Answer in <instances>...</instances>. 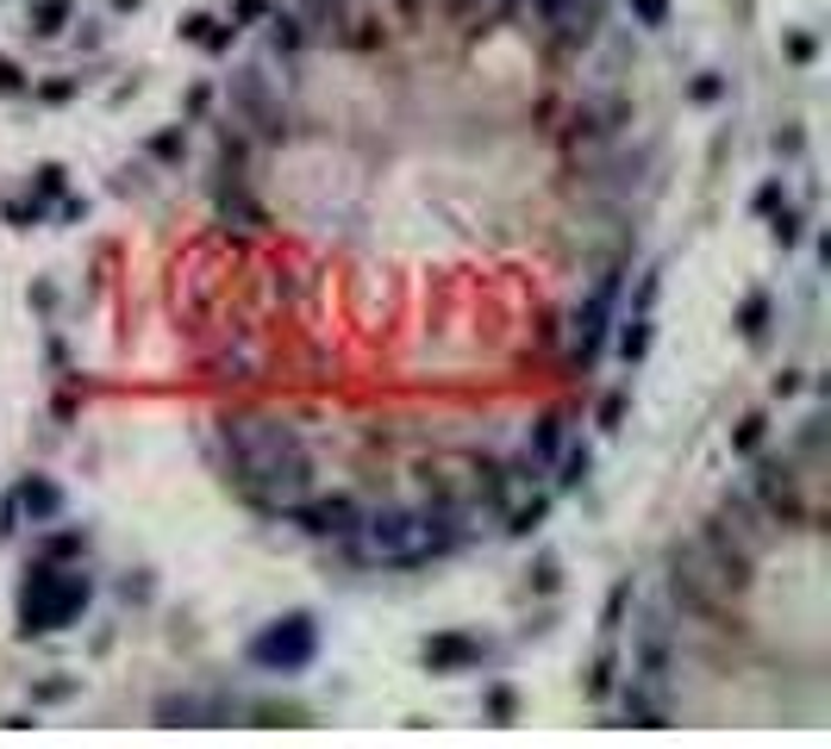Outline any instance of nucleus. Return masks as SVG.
<instances>
[{
	"mask_svg": "<svg viewBox=\"0 0 831 749\" xmlns=\"http://www.w3.org/2000/svg\"><path fill=\"white\" fill-rule=\"evenodd\" d=\"M226 469H232L238 494L251 499L256 513H294L313 487V456L300 431L270 412H238L226 419Z\"/></svg>",
	"mask_w": 831,
	"mask_h": 749,
	"instance_id": "1",
	"label": "nucleus"
},
{
	"mask_svg": "<svg viewBox=\"0 0 831 749\" xmlns=\"http://www.w3.org/2000/svg\"><path fill=\"white\" fill-rule=\"evenodd\" d=\"M763 326H769V300L751 294V300H744V338H763Z\"/></svg>",
	"mask_w": 831,
	"mask_h": 749,
	"instance_id": "22",
	"label": "nucleus"
},
{
	"mask_svg": "<svg viewBox=\"0 0 831 749\" xmlns=\"http://www.w3.org/2000/svg\"><path fill=\"white\" fill-rule=\"evenodd\" d=\"M288 519L300 525L307 538H350L357 519H363V506H357L350 494H319V499H300Z\"/></svg>",
	"mask_w": 831,
	"mask_h": 749,
	"instance_id": "9",
	"label": "nucleus"
},
{
	"mask_svg": "<svg viewBox=\"0 0 831 749\" xmlns=\"http://www.w3.org/2000/svg\"><path fill=\"white\" fill-rule=\"evenodd\" d=\"M520 7H525V0H501V13H520Z\"/></svg>",
	"mask_w": 831,
	"mask_h": 749,
	"instance_id": "30",
	"label": "nucleus"
},
{
	"mask_svg": "<svg viewBox=\"0 0 831 749\" xmlns=\"http://www.w3.org/2000/svg\"><path fill=\"white\" fill-rule=\"evenodd\" d=\"M232 113L244 119L251 132H263V137L288 132V107H282V95L270 88L263 69H238V76H232Z\"/></svg>",
	"mask_w": 831,
	"mask_h": 749,
	"instance_id": "7",
	"label": "nucleus"
},
{
	"mask_svg": "<svg viewBox=\"0 0 831 749\" xmlns=\"http://www.w3.org/2000/svg\"><path fill=\"white\" fill-rule=\"evenodd\" d=\"M625 7H632V20L650 25V32H657V25H669V0H625Z\"/></svg>",
	"mask_w": 831,
	"mask_h": 749,
	"instance_id": "20",
	"label": "nucleus"
},
{
	"mask_svg": "<svg viewBox=\"0 0 831 749\" xmlns=\"http://www.w3.org/2000/svg\"><path fill=\"white\" fill-rule=\"evenodd\" d=\"M313 650H319V631H313V618H275L270 631H256L251 643V662H263V669L275 674H294V669H307Z\"/></svg>",
	"mask_w": 831,
	"mask_h": 749,
	"instance_id": "6",
	"label": "nucleus"
},
{
	"mask_svg": "<svg viewBox=\"0 0 831 749\" xmlns=\"http://www.w3.org/2000/svg\"><path fill=\"white\" fill-rule=\"evenodd\" d=\"M113 7H138V0H113Z\"/></svg>",
	"mask_w": 831,
	"mask_h": 749,
	"instance_id": "31",
	"label": "nucleus"
},
{
	"mask_svg": "<svg viewBox=\"0 0 831 749\" xmlns=\"http://www.w3.org/2000/svg\"><path fill=\"white\" fill-rule=\"evenodd\" d=\"M450 7H457V13H475V7H482V0H450Z\"/></svg>",
	"mask_w": 831,
	"mask_h": 749,
	"instance_id": "29",
	"label": "nucleus"
},
{
	"mask_svg": "<svg viewBox=\"0 0 831 749\" xmlns=\"http://www.w3.org/2000/svg\"><path fill=\"white\" fill-rule=\"evenodd\" d=\"M520 13H532V20H550V13H557V0H525V7H520Z\"/></svg>",
	"mask_w": 831,
	"mask_h": 749,
	"instance_id": "27",
	"label": "nucleus"
},
{
	"mask_svg": "<svg viewBox=\"0 0 831 749\" xmlns=\"http://www.w3.org/2000/svg\"><path fill=\"white\" fill-rule=\"evenodd\" d=\"M214 368L226 375V382H251V368H256V344H238V350H219Z\"/></svg>",
	"mask_w": 831,
	"mask_h": 749,
	"instance_id": "16",
	"label": "nucleus"
},
{
	"mask_svg": "<svg viewBox=\"0 0 831 749\" xmlns=\"http://www.w3.org/2000/svg\"><path fill=\"white\" fill-rule=\"evenodd\" d=\"M88 575L81 569H57V562H39L20 587V631L25 637H44V631H63L69 618L88 613Z\"/></svg>",
	"mask_w": 831,
	"mask_h": 749,
	"instance_id": "3",
	"label": "nucleus"
},
{
	"mask_svg": "<svg viewBox=\"0 0 831 749\" xmlns=\"http://www.w3.org/2000/svg\"><path fill=\"white\" fill-rule=\"evenodd\" d=\"M751 499L769 513V519L781 525H800L807 519V494H800V469L794 462H756V475H751Z\"/></svg>",
	"mask_w": 831,
	"mask_h": 749,
	"instance_id": "8",
	"label": "nucleus"
},
{
	"mask_svg": "<svg viewBox=\"0 0 831 749\" xmlns=\"http://www.w3.org/2000/svg\"><path fill=\"white\" fill-rule=\"evenodd\" d=\"M475 662H482V637H469V631H438L426 643L431 674H457V669H475Z\"/></svg>",
	"mask_w": 831,
	"mask_h": 749,
	"instance_id": "11",
	"label": "nucleus"
},
{
	"mask_svg": "<svg viewBox=\"0 0 831 749\" xmlns=\"http://www.w3.org/2000/svg\"><path fill=\"white\" fill-rule=\"evenodd\" d=\"M562 443H569V419H562V412H544V419L532 425V443H525V456H532L544 475H550V462H557Z\"/></svg>",
	"mask_w": 831,
	"mask_h": 749,
	"instance_id": "13",
	"label": "nucleus"
},
{
	"mask_svg": "<svg viewBox=\"0 0 831 749\" xmlns=\"http://www.w3.org/2000/svg\"><path fill=\"white\" fill-rule=\"evenodd\" d=\"M20 88H25V76H20L7 57H0V95H20Z\"/></svg>",
	"mask_w": 831,
	"mask_h": 749,
	"instance_id": "25",
	"label": "nucleus"
},
{
	"mask_svg": "<svg viewBox=\"0 0 831 749\" xmlns=\"http://www.w3.org/2000/svg\"><path fill=\"white\" fill-rule=\"evenodd\" d=\"M588 443H562L557 450V462H550V469H557V487H581V475H588Z\"/></svg>",
	"mask_w": 831,
	"mask_h": 749,
	"instance_id": "14",
	"label": "nucleus"
},
{
	"mask_svg": "<svg viewBox=\"0 0 831 749\" xmlns=\"http://www.w3.org/2000/svg\"><path fill=\"white\" fill-rule=\"evenodd\" d=\"M613 687H619V656H613V643H606V650H600V662H594V674H588V693H594V700H606Z\"/></svg>",
	"mask_w": 831,
	"mask_h": 749,
	"instance_id": "18",
	"label": "nucleus"
},
{
	"mask_svg": "<svg viewBox=\"0 0 831 749\" xmlns=\"http://www.w3.org/2000/svg\"><path fill=\"white\" fill-rule=\"evenodd\" d=\"M13 513H25V519L32 525H51L63 513V494H57V481H44V475H32L20 487V494H13Z\"/></svg>",
	"mask_w": 831,
	"mask_h": 749,
	"instance_id": "12",
	"label": "nucleus"
},
{
	"mask_svg": "<svg viewBox=\"0 0 831 749\" xmlns=\"http://www.w3.org/2000/svg\"><path fill=\"white\" fill-rule=\"evenodd\" d=\"M669 669H676V637H669V618L644 613V625L632 631V662H625V687L638 693H669Z\"/></svg>",
	"mask_w": 831,
	"mask_h": 749,
	"instance_id": "4",
	"label": "nucleus"
},
{
	"mask_svg": "<svg viewBox=\"0 0 831 749\" xmlns=\"http://www.w3.org/2000/svg\"><path fill=\"white\" fill-rule=\"evenodd\" d=\"M63 557H81V538H76V531H57V538L44 543V562H63Z\"/></svg>",
	"mask_w": 831,
	"mask_h": 749,
	"instance_id": "23",
	"label": "nucleus"
},
{
	"mask_svg": "<svg viewBox=\"0 0 831 749\" xmlns=\"http://www.w3.org/2000/svg\"><path fill=\"white\" fill-rule=\"evenodd\" d=\"M270 44H275V51H300V44H307V20H300V13H275V20H270Z\"/></svg>",
	"mask_w": 831,
	"mask_h": 749,
	"instance_id": "17",
	"label": "nucleus"
},
{
	"mask_svg": "<svg viewBox=\"0 0 831 749\" xmlns=\"http://www.w3.org/2000/svg\"><path fill=\"white\" fill-rule=\"evenodd\" d=\"M544 32H550V44H557V51H569V57H576V51L594 38V32H606V0H557V13L544 20Z\"/></svg>",
	"mask_w": 831,
	"mask_h": 749,
	"instance_id": "10",
	"label": "nucleus"
},
{
	"mask_svg": "<svg viewBox=\"0 0 831 749\" xmlns=\"http://www.w3.org/2000/svg\"><path fill=\"white\" fill-rule=\"evenodd\" d=\"M238 7V20H256V13H263V0H232Z\"/></svg>",
	"mask_w": 831,
	"mask_h": 749,
	"instance_id": "28",
	"label": "nucleus"
},
{
	"mask_svg": "<svg viewBox=\"0 0 831 749\" xmlns=\"http://www.w3.org/2000/svg\"><path fill=\"white\" fill-rule=\"evenodd\" d=\"M300 20L331 25V32H338V25H350V13H345V0H307V13H300Z\"/></svg>",
	"mask_w": 831,
	"mask_h": 749,
	"instance_id": "19",
	"label": "nucleus"
},
{
	"mask_svg": "<svg viewBox=\"0 0 831 749\" xmlns=\"http://www.w3.org/2000/svg\"><path fill=\"white\" fill-rule=\"evenodd\" d=\"M625 606H632V581H619V587H613V599H606V618H600V631H606V637L619 631V618H625Z\"/></svg>",
	"mask_w": 831,
	"mask_h": 749,
	"instance_id": "21",
	"label": "nucleus"
},
{
	"mask_svg": "<svg viewBox=\"0 0 831 749\" xmlns=\"http://www.w3.org/2000/svg\"><path fill=\"white\" fill-rule=\"evenodd\" d=\"M69 13H76L69 0H39V7H32V32H39V38H57L63 25H69Z\"/></svg>",
	"mask_w": 831,
	"mask_h": 749,
	"instance_id": "15",
	"label": "nucleus"
},
{
	"mask_svg": "<svg viewBox=\"0 0 831 749\" xmlns=\"http://www.w3.org/2000/svg\"><path fill=\"white\" fill-rule=\"evenodd\" d=\"M345 543L369 569H419V562L445 557L450 543H463V531L450 519V506L438 499V506H375V513L357 519V531Z\"/></svg>",
	"mask_w": 831,
	"mask_h": 749,
	"instance_id": "2",
	"label": "nucleus"
},
{
	"mask_svg": "<svg viewBox=\"0 0 831 749\" xmlns=\"http://www.w3.org/2000/svg\"><path fill=\"white\" fill-rule=\"evenodd\" d=\"M756 438H763V419H744V425H737V450H756Z\"/></svg>",
	"mask_w": 831,
	"mask_h": 749,
	"instance_id": "26",
	"label": "nucleus"
},
{
	"mask_svg": "<svg viewBox=\"0 0 831 749\" xmlns=\"http://www.w3.org/2000/svg\"><path fill=\"white\" fill-rule=\"evenodd\" d=\"M619 282H625V275L606 269L594 282V294L576 307V319H569V363L576 368H588L600 356V344H606V326H613V307H619Z\"/></svg>",
	"mask_w": 831,
	"mask_h": 749,
	"instance_id": "5",
	"label": "nucleus"
},
{
	"mask_svg": "<svg viewBox=\"0 0 831 749\" xmlns=\"http://www.w3.org/2000/svg\"><path fill=\"white\" fill-rule=\"evenodd\" d=\"M794 238H800V219L781 207V212H775V244H794Z\"/></svg>",
	"mask_w": 831,
	"mask_h": 749,
	"instance_id": "24",
	"label": "nucleus"
}]
</instances>
